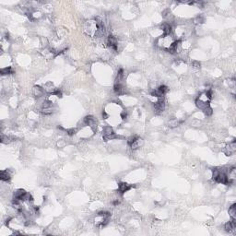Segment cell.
Masks as SVG:
<instances>
[{"label": "cell", "instance_id": "1", "mask_svg": "<svg viewBox=\"0 0 236 236\" xmlns=\"http://www.w3.org/2000/svg\"><path fill=\"white\" fill-rule=\"evenodd\" d=\"M175 39H173V37L172 35H162V36H160L159 39H158V42H157V44L158 46H160L162 49H163L164 51L167 52V50L172 46L173 43H174Z\"/></svg>", "mask_w": 236, "mask_h": 236}, {"label": "cell", "instance_id": "2", "mask_svg": "<svg viewBox=\"0 0 236 236\" xmlns=\"http://www.w3.org/2000/svg\"><path fill=\"white\" fill-rule=\"evenodd\" d=\"M111 217V213L108 212V211H100L98 212L96 218H95V224H96L97 227H104V226H106L108 222H109V219Z\"/></svg>", "mask_w": 236, "mask_h": 236}, {"label": "cell", "instance_id": "3", "mask_svg": "<svg viewBox=\"0 0 236 236\" xmlns=\"http://www.w3.org/2000/svg\"><path fill=\"white\" fill-rule=\"evenodd\" d=\"M209 103H210V99L207 97L206 93H202L195 100V105H197V107L199 108L200 110H202V111L206 108H208V106H210Z\"/></svg>", "mask_w": 236, "mask_h": 236}, {"label": "cell", "instance_id": "4", "mask_svg": "<svg viewBox=\"0 0 236 236\" xmlns=\"http://www.w3.org/2000/svg\"><path fill=\"white\" fill-rule=\"evenodd\" d=\"M103 138L104 141H109V140L115 139V138H119V136H117L114 132V129L112 127L107 125V127H103Z\"/></svg>", "mask_w": 236, "mask_h": 236}, {"label": "cell", "instance_id": "5", "mask_svg": "<svg viewBox=\"0 0 236 236\" xmlns=\"http://www.w3.org/2000/svg\"><path fill=\"white\" fill-rule=\"evenodd\" d=\"M169 90L168 87L167 86H165V85H162V86H160L158 89H156L154 90V92H151V95L154 97H156V98H162L163 97V95L166 93Z\"/></svg>", "mask_w": 236, "mask_h": 236}, {"label": "cell", "instance_id": "6", "mask_svg": "<svg viewBox=\"0 0 236 236\" xmlns=\"http://www.w3.org/2000/svg\"><path fill=\"white\" fill-rule=\"evenodd\" d=\"M236 151V141L233 139L232 142L229 143L223 149V152L227 155V156H232Z\"/></svg>", "mask_w": 236, "mask_h": 236}, {"label": "cell", "instance_id": "7", "mask_svg": "<svg viewBox=\"0 0 236 236\" xmlns=\"http://www.w3.org/2000/svg\"><path fill=\"white\" fill-rule=\"evenodd\" d=\"M165 108V103H164V99L162 98H159L158 101L154 103V110L157 114H160L163 112V110Z\"/></svg>", "mask_w": 236, "mask_h": 236}, {"label": "cell", "instance_id": "8", "mask_svg": "<svg viewBox=\"0 0 236 236\" xmlns=\"http://www.w3.org/2000/svg\"><path fill=\"white\" fill-rule=\"evenodd\" d=\"M106 43L108 44L109 47H111L114 51H117V48H118V44H117V39L115 38L113 35H109L107 37V40H106Z\"/></svg>", "mask_w": 236, "mask_h": 236}, {"label": "cell", "instance_id": "9", "mask_svg": "<svg viewBox=\"0 0 236 236\" xmlns=\"http://www.w3.org/2000/svg\"><path fill=\"white\" fill-rule=\"evenodd\" d=\"M224 229L227 233H233L235 232L236 230V222H235V219H230V222H226L225 225H224Z\"/></svg>", "mask_w": 236, "mask_h": 236}, {"label": "cell", "instance_id": "10", "mask_svg": "<svg viewBox=\"0 0 236 236\" xmlns=\"http://www.w3.org/2000/svg\"><path fill=\"white\" fill-rule=\"evenodd\" d=\"M134 186H135V185L128 184L127 183H119V184H118V192L121 195H123L125 192L129 191V190L131 189L132 187H134Z\"/></svg>", "mask_w": 236, "mask_h": 236}, {"label": "cell", "instance_id": "11", "mask_svg": "<svg viewBox=\"0 0 236 236\" xmlns=\"http://www.w3.org/2000/svg\"><path fill=\"white\" fill-rule=\"evenodd\" d=\"M43 89H44V92H47V93H49V94H51V95H52V94L56 90V88L54 86V84H53L52 82H47L46 84L44 85Z\"/></svg>", "mask_w": 236, "mask_h": 236}, {"label": "cell", "instance_id": "12", "mask_svg": "<svg viewBox=\"0 0 236 236\" xmlns=\"http://www.w3.org/2000/svg\"><path fill=\"white\" fill-rule=\"evenodd\" d=\"M144 144V141L142 138H140L138 137H137V138L135 139V141L130 145V148L132 149H138V148H140Z\"/></svg>", "mask_w": 236, "mask_h": 236}, {"label": "cell", "instance_id": "13", "mask_svg": "<svg viewBox=\"0 0 236 236\" xmlns=\"http://www.w3.org/2000/svg\"><path fill=\"white\" fill-rule=\"evenodd\" d=\"M183 120H179V119H172L170 120V121L167 123V125L170 127V128H175L179 127L180 125L183 124Z\"/></svg>", "mask_w": 236, "mask_h": 236}, {"label": "cell", "instance_id": "14", "mask_svg": "<svg viewBox=\"0 0 236 236\" xmlns=\"http://www.w3.org/2000/svg\"><path fill=\"white\" fill-rule=\"evenodd\" d=\"M162 29L163 31V34L164 35H170L172 33V31H173V27L172 25H171L169 22H165L162 25Z\"/></svg>", "mask_w": 236, "mask_h": 236}, {"label": "cell", "instance_id": "15", "mask_svg": "<svg viewBox=\"0 0 236 236\" xmlns=\"http://www.w3.org/2000/svg\"><path fill=\"white\" fill-rule=\"evenodd\" d=\"M10 178H11V175L8 170L1 171V173H0V179L2 181H4V182H8V181L10 180Z\"/></svg>", "mask_w": 236, "mask_h": 236}, {"label": "cell", "instance_id": "16", "mask_svg": "<svg viewBox=\"0 0 236 236\" xmlns=\"http://www.w3.org/2000/svg\"><path fill=\"white\" fill-rule=\"evenodd\" d=\"M44 89L40 86H34L32 89V94L35 97H41L43 95Z\"/></svg>", "mask_w": 236, "mask_h": 236}, {"label": "cell", "instance_id": "17", "mask_svg": "<svg viewBox=\"0 0 236 236\" xmlns=\"http://www.w3.org/2000/svg\"><path fill=\"white\" fill-rule=\"evenodd\" d=\"M114 92L118 95L123 94L124 93V87H123L122 83H114Z\"/></svg>", "mask_w": 236, "mask_h": 236}, {"label": "cell", "instance_id": "18", "mask_svg": "<svg viewBox=\"0 0 236 236\" xmlns=\"http://www.w3.org/2000/svg\"><path fill=\"white\" fill-rule=\"evenodd\" d=\"M229 215L232 219H236V204H233L229 208Z\"/></svg>", "mask_w": 236, "mask_h": 236}, {"label": "cell", "instance_id": "19", "mask_svg": "<svg viewBox=\"0 0 236 236\" xmlns=\"http://www.w3.org/2000/svg\"><path fill=\"white\" fill-rule=\"evenodd\" d=\"M15 71L14 69L11 67H4L0 70V74L2 75V76H5V75H11V74H14Z\"/></svg>", "mask_w": 236, "mask_h": 236}, {"label": "cell", "instance_id": "20", "mask_svg": "<svg viewBox=\"0 0 236 236\" xmlns=\"http://www.w3.org/2000/svg\"><path fill=\"white\" fill-rule=\"evenodd\" d=\"M123 78H124V69L123 68H120L118 73H117L116 78H115V83H121Z\"/></svg>", "mask_w": 236, "mask_h": 236}, {"label": "cell", "instance_id": "21", "mask_svg": "<svg viewBox=\"0 0 236 236\" xmlns=\"http://www.w3.org/2000/svg\"><path fill=\"white\" fill-rule=\"evenodd\" d=\"M41 112L44 115H49V114H52L54 113V109L52 108V106L51 107H47V108H42Z\"/></svg>", "mask_w": 236, "mask_h": 236}, {"label": "cell", "instance_id": "22", "mask_svg": "<svg viewBox=\"0 0 236 236\" xmlns=\"http://www.w3.org/2000/svg\"><path fill=\"white\" fill-rule=\"evenodd\" d=\"M204 21H205V19H204V18L201 16V15H199V16H197L194 19V22L195 24H202V23H204Z\"/></svg>", "mask_w": 236, "mask_h": 236}, {"label": "cell", "instance_id": "23", "mask_svg": "<svg viewBox=\"0 0 236 236\" xmlns=\"http://www.w3.org/2000/svg\"><path fill=\"white\" fill-rule=\"evenodd\" d=\"M203 113L205 114V115H207V116H210V115H211L212 113H213V110H212L211 107L208 106V108H206L205 110H203Z\"/></svg>", "mask_w": 236, "mask_h": 236}, {"label": "cell", "instance_id": "24", "mask_svg": "<svg viewBox=\"0 0 236 236\" xmlns=\"http://www.w3.org/2000/svg\"><path fill=\"white\" fill-rule=\"evenodd\" d=\"M10 139H11V138H9V137H6V136H4V135L1 136V142L4 143V144H8V143H9V142L11 141Z\"/></svg>", "mask_w": 236, "mask_h": 236}, {"label": "cell", "instance_id": "25", "mask_svg": "<svg viewBox=\"0 0 236 236\" xmlns=\"http://www.w3.org/2000/svg\"><path fill=\"white\" fill-rule=\"evenodd\" d=\"M191 125H193V127H200V125H201V121H199V120H197V119H195L192 121Z\"/></svg>", "mask_w": 236, "mask_h": 236}, {"label": "cell", "instance_id": "26", "mask_svg": "<svg viewBox=\"0 0 236 236\" xmlns=\"http://www.w3.org/2000/svg\"><path fill=\"white\" fill-rule=\"evenodd\" d=\"M67 145V142L65 141L64 139H61V140H59V141L57 142V147L58 148H64L65 146Z\"/></svg>", "mask_w": 236, "mask_h": 236}, {"label": "cell", "instance_id": "27", "mask_svg": "<svg viewBox=\"0 0 236 236\" xmlns=\"http://www.w3.org/2000/svg\"><path fill=\"white\" fill-rule=\"evenodd\" d=\"M67 133L68 136H74L75 134L77 133V129L75 128H70V129H67Z\"/></svg>", "mask_w": 236, "mask_h": 236}, {"label": "cell", "instance_id": "28", "mask_svg": "<svg viewBox=\"0 0 236 236\" xmlns=\"http://www.w3.org/2000/svg\"><path fill=\"white\" fill-rule=\"evenodd\" d=\"M120 116H121V118L122 119H125L127 117V111H123L122 113H121V114H120Z\"/></svg>", "mask_w": 236, "mask_h": 236}, {"label": "cell", "instance_id": "29", "mask_svg": "<svg viewBox=\"0 0 236 236\" xmlns=\"http://www.w3.org/2000/svg\"><path fill=\"white\" fill-rule=\"evenodd\" d=\"M193 67H195V68H200V63L197 62V61L193 62Z\"/></svg>", "mask_w": 236, "mask_h": 236}, {"label": "cell", "instance_id": "30", "mask_svg": "<svg viewBox=\"0 0 236 236\" xmlns=\"http://www.w3.org/2000/svg\"><path fill=\"white\" fill-rule=\"evenodd\" d=\"M103 119H107L109 117V115L106 114V112H105V111L103 112Z\"/></svg>", "mask_w": 236, "mask_h": 236}, {"label": "cell", "instance_id": "31", "mask_svg": "<svg viewBox=\"0 0 236 236\" xmlns=\"http://www.w3.org/2000/svg\"><path fill=\"white\" fill-rule=\"evenodd\" d=\"M119 204H120V201H119L118 199H117V200H115V201L113 202V205H114V206H117V205H119Z\"/></svg>", "mask_w": 236, "mask_h": 236}]
</instances>
